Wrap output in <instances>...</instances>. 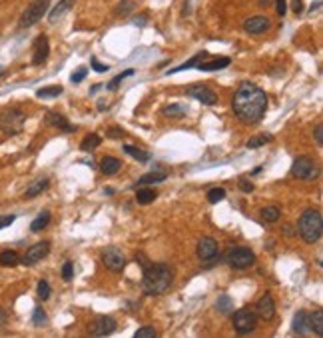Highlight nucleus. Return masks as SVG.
<instances>
[{"instance_id": "obj_1", "label": "nucleus", "mask_w": 323, "mask_h": 338, "mask_svg": "<svg viewBox=\"0 0 323 338\" xmlns=\"http://www.w3.org/2000/svg\"><path fill=\"white\" fill-rule=\"evenodd\" d=\"M233 112L237 114L239 120H244L246 124H256L263 118L265 108H267V96L265 92L252 84V82H241L239 88L233 94Z\"/></svg>"}, {"instance_id": "obj_2", "label": "nucleus", "mask_w": 323, "mask_h": 338, "mask_svg": "<svg viewBox=\"0 0 323 338\" xmlns=\"http://www.w3.org/2000/svg\"><path fill=\"white\" fill-rule=\"evenodd\" d=\"M174 280V268L166 262L148 266L144 271V278H142V290L146 294H162L172 286Z\"/></svg>"}, {"instance_id": "obj_3", "label": "nucleus", "mask_w": 323, "mask_h": 338, "mask_svg": "<svg viewBox=\"0 0 323 338\" xmlns=\"http://www.w3.org/2000/svg\"><path fill=\"white\" fill-rule=\"evenodd\" d=\"M297 228H299L301 238H303L307 244H315L323 234L321 212H319V210H313V208L305 210V212L301 214V218H299Z\"/></svg>"}, {"instance_id": "obj_4", "label": "nucleus", "mask_w": 323, "mask_h": 338, "mask_svg": "<svg viewBox=\"0 0 323 338\" xmlns=\"http://www.w3.org/2000/svg\"><path fill=\"white\" fill-rule=\"evenodd\" d=\"M24 122H26V114L18 108H6V110L0 112V130L4 134L14 136L22 132Z\"/></svg>"}, {"instance_id": "obj_5", "label": "nucleus", "mask_w": 323, "mask_h": 338, "mask_svg": "<svg viewBox=\"0 0 323 338\" xmlns=\"http://www.w3.org/2000/svg\"><path fill=\"white\" fill-rule=\"evenodd\" d=\"M48 6H50V0H34V2H30L28 8L22 12V16H20V20H18L20 28H30L36 22H40L42 16L46 14Z\"/></svg>"}, {"instance_id": "obj_6", "label": "nucleus", "mask_w": 323, "mask_h": 338, "mask_svg": "<svg viewBox=\"0 0 323 338\" xmlns=\"http://www.w3.org/2000/svg\"><path fill=\"white\" fill-rule=\"evenodd\" d=\"M258 324V314L250 308H241L233 314V328L237 334H250Z\"/></svg>"}, {"instance_id": "obj_7", "label": "nucleus", "mask_w": 323, "mask_h": 338, "mask_svg": "<svg viewBox=\"0 0 323 338\" xmlns=\"http://www.w3.org/2000/svg\"><path fill=\"white\" fill-rule=\"evenodd\" d=\"M291 174H293L295 178H301V180H313V178L319 176V168H317V164H315L311 158L299 156V158L293 162V166H291Z\"/></svg>"}, {"instance_id": "obj_8", "label": "nucleus", "mask_w": 323, "mask_h": 338, "mask_svg": "<svg viewBox=\"0 0 323 338\" xmlns=\"http://www.w3.org/2000/svg\"><path fill=\"white\" fill-rule=\"evenodd\" d=\"M227 262H229V266H233L237 271H244V268H250L256 262V254L246 246H237L229 252Z\"/></svg>"}, {"instance_id": "obj_9", "label": "nucleus", "mask_w": 323, "mask_h": 338, "mask_svg": "<svg viewBox=\"0 0 323 338\" xmlns=\"http://www.w3.org/2000/svg\"><path fill=\"white\" fill-rule=\"evenodd\" d=\"M118 328V322L112 316H96L88 324V334L90 336H110Z\"/></svg>"}, {"instance_id": "obj_10", "label": "nucleus", "mask_w": 323, "mask_h": 338, "mask_svg": "<svg viewBox=\"0 0 323 338\" xmlns=\"http://www.w3.org/2000/svg\"><path fill=\"white\" fill-rule=\"evenodd\" d=\"M102 262H104V266L110 272H122L124 266H126V258H124V254L120 252V248H116V246L104 248V252H102Z\"/></svg>"}, {"instance_id": "obj_11", "label": "nucleus", "mask_w": 323, "mask_h": 338, "mask_svg": "<svg viewBox=\"0 0 323 338\" xmlns=\"http://www.w3.org/2000/svg\"><path fill=\"white\" fill-rule=\"evenodd\" d=\"M48 252H50V242H46V240H44V242H38V244H34V246H30V248L26 250L22 262H24L26 266H32L36 262H40L42 258H46Z\"/></svg>"}, {"instance_id": "obj_12", "label": "nucleus", "mask_w": 323, "mask_h": 338, "mask_svg": "<svg viewBox=\"0 0 323 338\" xmlns=\"http://www.w3.org/2000/svg\"><path fill=\"white\" fill-rule=\"evenodd\" d=\"M188 94H190L192 98H195V100H199L201 104H206V106L218 104V94H216L212 88L204 86V84H194L192 88H188Z\"/></svg>"}, {"instance_id": "obj_13", "label": "nucleus", "mask_w": 323, "mask_h": 338, "mask_svg": "<svg viewBox=\"0 0 323 338\" xmlns=\"http://www.w3.org/2000/svg\"><path fill=\"white\" fill-rule=\"evenodd\" d=\"M48 54H50V44H48V38L44 34H40L34 42V56H32V64L40 66L48 60Z\"/></svg>"}, {"instance_id": "obj_14", "label": "nucleus", "mask_w": 323, "mask_h": 338, "mask_svg": "<svg viewBox=\"0 0 323 338\" xmlns=\"http://www.w3.org/2000/svg\"><path fill=\"white\" fill-rule=\"evenodd\" d=\"M218 252H220V246L214 238L206 236L197 242V256L201 260H212L214 256H218Z\"/></svg>"}, {"instance_id": "obj_15", "label": "nucleus", "mask_w": 323, "mask_h": 338, "mask_svg": "<svg viewBox=\"0 0 323 338\" xmlns=\"http://www.w3.org/2000/svg\"><path fill=\"white\" fill-rule=\"evenodd\" d=\"M256 314H258L261 320H271L275 316V302H273V298L269 294H263L258 300Z\"/></svg>"}, {"instance_id": "obj_16", "label": "nucleus", "mask_w": 323, "mask_h": 338, "mask_svg": "<svg viewBox=\"0 0 323 338\" xmlns=\"http://www.w3.org/2000/svg\"><path fill=\"white\" fill-rule=\"evenodd\" d=\"M293 332L299 334V336H305L311 332V324H309V312L305 310H299L293 318Z\"/></svg>"}, {"instance_id": "obj_17", "label": "nucleus", "mask_w": 323, "mask_h": 338, "mask_svg": "<svg viewBox=\"0 0 323 338\" xmlns=\"http://www.w3.org/2000/svg\"><path fill=\"white\" fill-rule=\"evenodd\" d=\"M269 24H271V22H269V18H265V16H252V18L246 20L244 28H246V32H250V34H261L269 28Z\"/></svg>"}, {"instance_id": "obj_18", "label": "nucleus", "mask_w": 323, "mask_h": 338, "mask_svg": "<svg viewBox=\"0 0 323 338\" xmlns=\"http://www.w3.org/2000/svg\"><path fill=\"white\" fill-rule=\"evenodd\" d=\"M46 122H48L50 126H56V128L64 130V132H74V130H76V126H72L64 116L58 114V112H48V114H46Z\"/></svg>"}, {"instance_id": "obj_19", "label": "nucleus", "mask_w": 323, "mask_h": 338, "mask_svg": "<svg viewBox=\"0 0 323 338\" xmlns=\"http://www.w3.org/2000/svg\"><path fill=\"white\" fill-rule=\"evenodd\" d=\"M74 2H76V0H60V2H58V4H56L52 10H50V14H48V20H50V24H56V22H58V20L64 16L66 12H68V10L74 6Z\"/></svg>"}, {"instance_id": "obj_20", "label": "nucleus", "mask_w": 323, "mask_h": 338, "mask_svg": "<svg viewBox=\"0 0 323 338\" xmlns=\"http://www.w3.org/2000/svg\"><path fill=\"white\" fill-rule=\"evenodd\" d=\"M229 62H231V60H229V58H226V56H224V58H214V60H208V62H204V60H201V62L197 64V70H199V72L222 70V68L229 66Z\"/></svg>"}, {"instance_id": "obj_21", "label": "nucleus", "mask_w": 323, "mask_h": 338, "mask_svg": "<svg viewBox=\"0 0 323 338\" xmlns=\"http://www.w3.org/2000/svg\"><path fill=\"white\" fill-rule=\"evenodd\" d=\"M100 168L104 174H108V176H112V174H116L118 170L122 168V162L118 160V158H112V156H106L102 162H100Z\"/></svg>"}, {"instance_id": "obj_22", "label": "nucleus", "mask_w": 323, "mask_h": 338, "mask_svg": "<svg viewBox=\"0 0 323 338\" xmlns=\"http://www.w3.org/2000/svg\"><path fill=\"white\" fill-rule=\"evenodd\" d=\"M204 58H208V52H201V54H195V56H192L188 62H184V64H180V66L172 68V70H168L166 74H176V72H182V70H188V68H194L197 66Z\"/></svg>"}, {"instance_id": "obj_23", "label": "nucleus", "mask_w": 323, "mask_h": 338, "mask_svg": "<svg viewBox=\"0 0 323 338\" xmlns=\"http://www.w3.org/2000/svg\"><path fill=\"white\" fill-rule=\"evenodd\" d=\"M62 92H64V88H62L60 84H54V86H44V88L36 90V96H38V98H56V96H60Z\"/></svg>"}, {"instance_id": "obj_24", "label": "nucleus", "mask_w": 323, "mask_h": 338, "mask_svg": "<svg viewBox=\"0 0 323 338\" xmlns=\"http://www.w3.org/2000/svg\"><path fill=\"white\" fill-rule=\"evenodd\" d=\"M48 188V178H38L36 182H32L30 186H28V190H26V198H34V196H38L40 192H44Z\"/></svg>"}, {"instance_id": "obj_25", "label": "nucleus", "mask_w": 323, "mask_h": 338, "mask_svg": "<svg viewBox=\"0 0 323 338\" xmlns=\"http://www.w3.org/2000/svg\"><path fill=\"white\" fill-rule=\"evenodd\" d=\"M48 222H50V212L48 210H42L36 218L32 220V224H30V230L32 232H40L42 228H46L48 226Z\"/></svg>"}, {"instance_id": "obj_26", "label": "nucleus", "mask_w": 323, "mask_h": 338, "mask_svg": "<svg viewBox=\"0 0 323 338\" xmlns=\"http://www.w3.org/2000/svg\"><path fill=\"white\" fill-rule=\"evenodd\" d=\"M18 262H20V258H18V254H16L14 250H4V252H0V266L12 268V266H16Z\"/></svg>"}, {"instance_id": "obj_27", "label": "nucleus", "mask_w": 323, "mask_h": 338, "mask_svg": "<svg viewBox=\"0 0 323 338\" xmlns=\"http://www.w3.org/2000/svg\"><path fill=\"white\" fill-rule=\"evenodd\" d=\"M166 178H168L166 172H148V174H144V176L138 180V184H142V186H146V184H156V182H162V180H166Z\"/></svg>"}, {"instance_id": "obj_28", "label": "nucleus", "mask_w": 323, "mask_h": 338, "mask_svg": "<svg viewBox=\"0 0 323 338\" xmlns=\"http://www.w3.org/2000/svg\"><path fill=\"white\" fill-rule=\"evenodd\" d=\"M156 190H152V188H140L138 192H136V200L138 204H150L156 200Z\"/></svg>"}, {"instance_id": "obj_29", "label": "nucleus", "mask_w": 323, "mask_h": 338, "mask_svg": "<svg viewBox=\"0 0 323 338\" xmlns=\"http://www.w3.org/2000/svg\"><path fill=\"white\" fill-rule=\"evenodd\" d=\"M102 144V136L98 134H88L84 140H82V144H80V148L84 150V152H92L94 148H98Z\"/></svg>"}, {"instance_id": "obj_30", "label": "nucleus", "mask_w": 323, "mask_h": 338, "mask_svg": "<svg viewBox=\"0 0 323 338\" xmlns=\"http://www.w3.org/2000/svg\"><path fill=\"white\" fill-rule=\"evenodd\" d=\"M309 324H311V330H315L317 336H323V312L321 310L309 314Z\"/></svg>"}, {"instance_id": "obj_31", "label": "nucleus", "mask_w": 323, "mask_h": 338, "mask_svg": "<svg viewBox=\"0 0 323 338\" xmlns=\"http://www.w3.org/2000/svg\"><path fill=\"white\" fill-rule=\"evenodd\" d=\"M124 152H128L132 158H136L138 162H148L150 160V154L146 152V150H140V148H136V146H132V144H126L124 146Z\"/></svg>"}, {"instance_id": "obj_32", "label": "nucleus", "mask_w": 323, "mask_h": 338, "mask_svg": "<svg viewBox=\"0 0 323 338\" xmlns=\"http://www.w3.org/2000/svg\"><path fill=\"white\" fill-rule=\"evenodd\" d=\"M138 4H136V0H122L118 6H116V10H114V14L116 16H128L130 12L136 8Z\"/></svg>"}, {"instance_id": "obj_33", "label": "nucleus", "mask_w": 323, "mask_h": 338, "mask_svg": "<svg viewBox=\"0 0 323 338\" xmlns=\"http://www.w3.org/2000/svg\"><path fill=\"white\" fill-rule=\"evenodd\" d=\"M134 72H136L134 68H128V70H124L122 74L114 76V78H112V80H110V82L106 84V88H108V90H116V88H118V84H122V80H124V78H130V76H132Z\"/></svg>"}, {"instance_id": "obj_34", "label": "nucleus", "mask_w": 323, "mask_h": 338, "mask_svg": "<svg viewBox=\"0 0 323 338\" xmlns=\"http://www.w3.org/2000/svg\"><path fill=\"white\" fill-rule=\"evenodd\" d=\"M216 308H218V312H222V314H229V312L233 310V300H231L227 294H224V296H220V298H218Z\"/></svg>"}, {"instance_id": "obj_35", "label": "nucleus", "mask_w": 323, "mask_h": 338, "mask_svg": "<svg viewBox=\"0 0 323 338\" xmlns=\"http://www.w3.org/2000/svg\"><path fill=\"white\" fill-rule=\"evenodd\" d=\"M186 112H188L186 104H170V106L164 108V114H166V116H184Z\"/></svg>"}, {"instance_id": "obj_36", "label": "nucleus", "mask_w": 323, "mask_h": 338, "mask_svg": "<svg viewBox=\"0 0 323 338\" xmlns=\"http://www.w3.org/2000/svg\"><path fill=\"white\" fill-rule=\"evenodd\" d=\"M267 142H271V134H258V136H254V138H250V140L246 142V146H248V148H259V146H263V144H267Z\"/></svg>"}, {"instance_id": "obj_37", "label": "nucleus", "mask_w": 323, "mask_h": 338, "mask_svg": "<svg viewBox=\"0 0 323 338\" xmlns=\"http://www.w3.org/2000/svg\"><path fill=\"white\" fill-rule=\"evenodd\" d=\"M261 216H263V220H267V222H275L281 214H279V208H277V206H267V208L261 210Z\"/></svg>"}, {"instance_id": "obj_38", "label": "nucleus", "mask_w": 323, "mask_h": 338, "mask_svg": "<svg viewBox=\"0 0 323 338\" xmlns=\"http://www.w3.org/2000/svg\"><path fill=\"white\" fill-rule=\"evenodd\" d=\"M32 322L36 324V326H42V324H46V322H48V316H46L44 308H40V306H36V308H34Z\"/></svg>"}, {"instance_id": "obj_39", "label": "nucleus", "mask_w": 323, "mask_h": 338, "mask_svg": "<svg viewBox=\"0 0 323 338\" xmlns=\"http://www.w3.org/2000/svg\"><path fill=\"white\" fill-rule=\"evenodd\" d=\"M224 198H226V190L224 188H212L208 192V200L212 204H218L220 200H224Z\"/></svg>"}, {"instance_id": "obj_40", "label": "nucleus", "mask_w": 323, "mask_h": 338, "mask_svg": "<svg viewBox=\"0 0 323 338\" xmlns=\"http://www.w3.org/2000/svg\"><path fill=\"white\" fill-rule=\"evenodd\" d=\"M38 298L40 300H48L50 298V284H48V280H40L38 282Z\"/></svg>"}, {"instance_id": "obj_41", "label": "nucleus", "mask_w": 323, "mask_h": 338, "mask_svg": "<svg viewBox=\"0 0 323 338\" xmlns=\"http://www.w3.org/2000/svg\"><path fill=\"white\" fill-rule=\"evenodd\" d=\"M136 338H154L156 336V330L152 328V326H144V328H140V330H136Z\"/></svg>"}, {"instance_id": "obj_42", "label": "nucleus", "mask_w": 323, "mask_h": 338, "mask_svg": "<svg viewBox=\"0 0 323 338\" xmlns=\"http://www.w3.org/2000/svg\"><path fill=\"white\" fill-rule=\"evenodd\" d=\"M86 74H88V68L80 66L78 70H76V72H74V74H72V78H70V80H72L74 84H78V82H82V80L86 78Z\"/></svg>"}, {"instance_id": "obj_43", "label": "nucleus", "mask_w": 323, "mask_h": 338, "mask_svg": "<svg viewBox=\"0 0 323 338\" xmlns=\"http://www.w3.org/2000/svg\"><path fill=\"white\" fill-rule=\"evenodd\" d=\"M72 276H74V264L68 260V262H64V266H62V278H64L66 282H70Z\"/></svg>"}, {"instance_id": "obj_44", "label": "nucleus", "mask_w": 323, "mask_h": 338, "mask_svg": "<svg viewBox=\"0 0 323 338\" xmlns=\"http://www.w3.org/2000/svg\"><path fill=\"white\" fill-rule=\"evenodd\" d=\"M239 190H241V192H254V184L248 180V176H241V178H239Z\"/></svg>"}, {"instance_id": "obj_45", "label": "nucleus", "mask_w": 323, "mask_h": 338, "mask_svg": "<svg viewBox=\"0 0 323 338\" xmlns=\"http://www.w3.org/2000/svg\"><path fill=\"white\" fill-rule=\"evenodd\" d=\"M14 220H16V216H14V214H4V216H0V230H2V228H6V226H10Z\"/></svg>"}, {"instance_id": "obj_46", "label": "nucleus", "mask_w": 323, "mask_h": 338, "mask_svg": "<svg viewBox=\"0 0 323 338\" xmlns=\"http://www.w3.org/2000/svg\"><path fill=\"white\" fill-rule=\"evenodd\" d=\"M106 136L116 140V138H122V136H124V130H122V128H110V130L106 132Z\"/></svg>"}, {"instance_id": "obj_47", "label": "nucleus", "mask_w": 323, "mask_h": 338, "mask_svg": "<svg viewBox=\"0 0 323 338\" xmlns=\"http://www.w3.org/2000/svg\"><path fill=\"white\" fill-rule=\"evenodd\" d=\"M286 12H288V0H277V14L286 16Z\"/></svg>"}, {"instance_id": "obj_48", "label": "nucleus", "mask_w": 323, "mask_h": 338, "mask_svg": "<svg viewBox=\"0 0 323 338\" xmlns=\"http://www.w3.org/2000/svg\"><path fill=\"white\" fill-rule=\"evenodd\" d=\"M92 68H94L96 72H108V70H110V66H108V64H100L96 58H92Z\"/></svg>"}, {"instance_id": "obj_49", "label": "nucleus", "mask_w": 323, "mask_h": 338, "mask_svg": "<svg viewBox=\"0 0 323 338\" xmlns=\"http://www.w3.org/2000/svg\"><path fill=\"white\" fill-rule=\"evenodd\" d=\"M291 8H293V12L299 16V14L303 12V2H301V0H293V2H291Z\"/></svg>"}, {"instance_id": "obj_50", "label": "nucleus", "mask_w": 323, "mask_h": 338, "mask_svg": "<svg viewBox=\"0 0 323 338\" xmlns=\"http://www.w3.org/2000/svg\"><path fill=\"white\" fill-rule=\"evenodd\" d=\"M315 140H317V144H323V124L315 126Z\"/></svg>"}, {"instance_id": "obj_51", "label": "nucleus", "mask_w": 323, "mask_h": 338, "mask_svg": "<svg viewBox=\"0 0 323 338\" xmlns=\"http://www.w3.org/2000/svg\"><path fill=\"white\" fill-rule=\"evenodd\" d=\"M4 322H6V312H2V310H0V326H2Z\"/></svg>"}, {"instance_id": "obj_52", "label": "nucleus", "mask_w": 323, "mask_h": 338, "mask_svg": "<svg viewBox=\"0 0 323 338\" xmlns=\"http://www.w3.org/2000/svg\"><path fill=\"white\" fill-rule=\"evenodd\" d=\"M148 18L146 16H140V18H134V24H138V22H146Z\"/></svg>"}, {"instance_id": "obj_53", "label": "nucleus", "mask_w": 323, "mask_h": 338, "mask_svg": "<svg viewBox=\"0 0 323 338\" xmlns=\"http://www.w3.org/2000/svg\"><path fill=\"white\" fill-rule=\"evenodd\" d=\"M98 88H100V84H94V86H92V88H90V94H94V92H96Z\"/></svg>"}, {"instance_id": "obj_54", "label": "nucleus", "mask_w": 323, "mask_h": 338, "mask_svg": "<svg viewBox=\"0 0 323 338\" xmlns=\"http://www.w3.org/2000/svg\"><path fill=\"white\" fill-rule=\"evenodd\" d=\"M269 2H271V0H259V4H261V6H267Z\"/></svg>"}, {"instance_id": "obj_55", "label": "nucleus", "mask_w": 323, "mask_h": 338, "mask_svg": "<svg viewBox=\"0 0 323 338\" xmlns=\"http://www.w3.org/2000/svg\"><path fill=\"white\" fill-rule=\"evenodd\" d=\"M0 72H2V66H0Z\"/></svg>"}]
</instances>
